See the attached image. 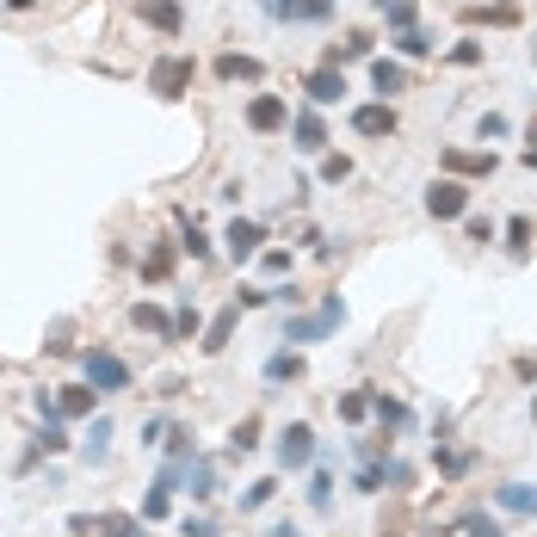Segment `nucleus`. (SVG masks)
Returning a JSON list of instances; mask_svg holds the SVG:
<instances>
[{
  "mask_svg": "<svg viewBox=\"0 0 537 537\" xmlns=\"http://www.w3.org/2000/svg\"><path fill=\"white\" fill-rule=\"evenodd\" d=\"M315 463V426L309 420H291L278 433V470H309Z\"/></svg>",
  "mask_w": 537,
  "mask_h": 537,
  "instance_id": "8",
  "label": "nucleus"
},
{
  "mask_svg": "<svg viewBox=\"0 0 537 537\" xmlns=\"http://www.w3.org/2000/svg\"><path fill=\"white\" fill-rule=\"evenodd\" d=\"M0 7H7V13H31V7H38V0H0Z\"/></svg>",
  "mask_w": 537,
  "mask_h": 537,
  "instance_id": "57",
  "label": "nucleus"
},
{
  "mask_svg": "<svg viewBox=\"0 0 537 537\" xmlns=\"http://www.w3.org/2000/svg\"><path fill=\"white\" fill-rule=\"evenodd\" d=\"M179 340H204V309H198L192 297L173 303V346H179Z\"/></svg>",
  "mask_w": 537,
  "mask_h": 537,
  "instance_id": "24",
  "label": "nucleus"
},
{
  "mask_svg": "<svg viewBox=\"0 0 537 537\" xmlns=\"http://www.w3.org/2000/svg\"><path fill=\"white\" fill-rule=\"evenodd\" d=\"M470 25H519V7L513 0H494V7H463Z\"/></svg>",
  "mask_w": 537,
  "mask_h": 537,
  "instance_id": "35",
  "label": "nucleus"
},
{
  "mask_svg": "<svg viewBox=\"0 0 537 537\" xmlns=\"http://www.w3.org/2000/svg\"><path fill=\"white\" fill-rule=\"evenodd\" d=\"M179 537H217V519H204V513H186V519H179Z\"/></svg>",
  "mask_w": 537,
  "mask_h": 537,
  "instance_id": "48",
  "label": "nucleus"
},
{
  "mask_svg": "<svg viewBox=\"0 0 537 537\" xmlns=\"http://www.w3.org/2000/svg\"><path fill=\"white\" fill-rule=\"evenodd\" d=\"M377 7V19L389 25V31H408V25H420V0H371Z\"/></svg>",
  "mask_w": 537,
  "mask_h": 537,
  "instance_id": "25",
  "label": "nucleus"
},
{
  "mask_svg": "<svg viewBox=\"0 0 537 537\" xmlns=\"http://www.w3.org/2000/svg\"><path fill=\"white\" fill-rule=\"evenodd\" d=\"M192 81H198V62L179 56V50H167V56L149 62V93H155V99H186Z\"/></svg>",
  "mask_w": 537,
  "mask_h": 537,
  "instance_id": "2",
  "label": "nucleus"
},
{
  "mask_svg": "<svg viewBox=\"0 0 537 537\" xmlns=\"http://www.w3.org/2000/svg\"><path fill=\"white\" fill-rule=\"evenodd\" d=\"M68 537H112V519L105 513H68Z\"/></svg>",
  "mask_w": 537,
  "mask_h": 537,
  "instance_id": "38",
  "label": "nucleus"
},
{
  "mask_svg": "<svg viewBox=\"0 0 537 537\" xmlns=\"http://www.w3.org/2000/svg\"><path fill=\"white\" fill-rule=\"evenodd\" d=\"M476 136H482V142H500V136H513L507 112H482V118H476Z\"/></svg>",
  "mask_w": 537,
  "mask_h": 537,
  "instance_id": "45",
  "label": "nucleus"
},
{
  "mask_svg": "<svg viewBox=\"0 0 537 537\" xmlns=\"http://www.w3.org/2000/svg\"><path fill=\"white\" fill-rule=\"evenodd\" d=\"M309 507L315 513H334V476H328V463H315V470H309Z\"/></svg>",
  "mask_w": 537,
  "mask_h": 537,
  "instance_id": "34",
  "label": "nucleus"
},
{
  "mask_svg": "<svg viewBox=\"0 0 537 537\" xmlns=\"http://www.w3.org/2000/svg\"><path fill=\"white\" fill-rule=\"evenodd\" d=\"M266 291H272V303H284V309H297V303H303V291H297L291 278H284V284H266Z\"/></svg>",
  "mask_w": 537,
  "mask_h": 537,
  "instance_id": "51",
  "label": "nucleus"
},
{
  "mask_svg": "<svg viewBox=\"0 0 537 537\" xmlns=\"http://www.w3.org/2000/svg\"><path fill=\"white\" fill-rule=\"evenodd\" d=\"M130 328H142V334H155V340L173 346V309H161V303H130Z\"/></svg>",
  "mask_w": 537,
  "mask_h": 537,
  "instance_id": "20",
  "label": "nucleus"
},
{
  "mask_svg": "<svg viewBox=\"0 0 537 537\" xmlns=\"http://www.w3.org/2000/svg\"><path fill=\"white\" fill-rule=\"evenodd\" d=\"M334 7H340V0H297V19L291 25H328Z\"/></svg>",
  "mask_w": 537,
  "mask_h": 537,
  "instance_id": "40",
  "label": "nucleus"
},
{
  "mask_svg": "<svg viewBox=\"0 0 537 537\" xmlns=\"http://www.w3.org/2000/svg\"><path fill=\"white\" fill-rule=\"evenodd\" d=\"M291 149L297 155H328V124H321L315 105H297L291 112Z\"/></svg>",
  "mask_w": 537,
  "mask_h": 537,
  "instance_id": "10",
  "label": "nucleus"
},
{
  "mask_svg": "<svg viewBox=\"0 0 537 537\" xmlns=\"http://www.w3.org/2000/svg\"><path fill=\"white\" fill-rule=\"evenodd\" d=\"M340 321H346V303H340V297H328L315 315H291V321H284V346H315V340H334Z\"/></svg>",
  "mask_w": 537,
  "mask_h": 537,
  "instance_id": "3",
  "label": "nucleus"
},
{
  "mask_svg": "<svg viewBox=\"0 0 537 537\" xmlns=\"http://www.w3.org/2000/svg\"><path fill=\"white\" fill-rule=\"evenodd\" d=\"M408 81H414V75H408L396 56H371V93H377V99L396 105V93H408Z\"/></svg>",
  "mask_w": 537,
  "mask_h": 537,
  "instance_id": "16",
  "label": "nucleus"
},
{
  "mask_svg": "<svg viewBox=\"0 0 537 537\" xmlns=\"http://www.w3.org/2000/svg\"><path fill=\"white\" fill-rule=\"evenodd\" d=\"M31 414H38V426L62 420V402H56V389H31Z\"/></svg>",
  "mask_w": 537,
  "mask_h": 537,
  "instance_id": "43",
  "label": "nucleus"
},
{
  "mask_svg": "<svg viewBox=\"0 0 537 537\" xmlns=\"http://www.w3.org/2000/svg\"><path fill=\"white\" fill-rule=\"evenodd\" d=\"M44 352H50V358H62V352H75V346H68V321H56V328H50Z\"/></svg>",
  "mask_w": 537,
  "mask_h": 537,
  "instance_id": "52",
  "label": "nucleus"
},
{
  "mask_svg": "<svg viewBox=\"0 0 537 537\" xmlns=\"http://www.w3.org/2000/svg\"><path fill=\"white\" fill-rule=\"evenodd\" d=\"M531 420H537V389H531Z\"/></svg>",
  "mask_w": 537,
  "mask_h": 537,
  "instance_id": "58",
  "label": "nucleus"
},
{
  "mask_svg": "<svg viewBox=\"0 0 537 537\" xmlns=\"http://www.w3.org/2000/svg\"><path fill=\"white\" fill-rule=\"evenodd\" d=\"M260 75H266L260 56H241V50H223V56H217V81H229V87H235V81H260Z\"/></svg>",
  "mask_w": 537,
  "mask_h": 537,
  "instance_id": "22",
  "label": "nucleus"
},
{
  "mask_svg": "<svg viewBox=\"0 0 537 537\" xmlns=\"http://www.w3.org/2000/svg\"><path fill=\"white\" fill-rule=\"evenodd\" d=\"M482 56H488V44H482V38H457V44L445 50V62H451V68H476Z\"/></svg>",
  "mask_w": 537,
  "mask_h": 537,
  "instance_id": "39",
  "label": "nucleus"
},
{
  "mask_svg": "<svg viewBox=\"0 0 537 537\" xmlns=\"http://www.w3.org/2000/svg\"><path fill=\"white\" fill-rule=\"evenodd\" d=\"M167 513H173V488L155 476V482H149V494H142V513H136V519H142V525H161Z\"/></svg>",
  "mask_w": 537,
  "mask_h": 537,
  "instance_id": "28",
  "label": "nucleus"
},
{
  "mask_svg": "<svg viewBox=\"0 0 537 537\" xmlns=\"http://www.w3.org/2000/svg\"><path fill=\"white\" fill-rule=\"evenodd\" d=\"M433 463H439V476H445V482H457V476H470L476 451H457V445H433Z\"/></svg>",
  "mask_w": 537,
  "mask_h": 537,
  "instance_id": "33",
  "label": "nucleus"
},
{
  "mask_svg": "<svg viewBox=\"0 0 537 537\" xmlns=\"http://www.w3.org/2000/svg\"><path fill=\"white\" fill-rule=\"evenodd\" d=\"M260 272L284 284V278H291V247H266V254H260Z\"/></svg>",
  "mask_w": 537,
  "mask_h": 537,
  "instance_id": "42",
  "label": "nucleus"
},
{
  "mask_svg": "<svg viewBox=\"0 0 537 537\" xmlns=\"http://www.w3.org/2000/svg\"><path fill=\"white\" fill-rule=\"evenodd\" d=\"M167 433H173V420H167V414L142 420V445H167Z\"/></svg>",
  "mask_w": 537,
  "mask_h": 537,
  "instance_id": "49",
  "label": "nucleus"
},
{
  "mask_svg": "<svg viewBox=\"0 0 537 537\" xmlns=\"http://www.w3.org/2000/svg\"><path fill=\"white\" fill-rule=\"evenodd\" d=\"M328 68H346V62H371V31H346L340 44H328V56H321Z\"/></svg>",
  "mask_w": 537,
  "mask_h": 537,
  "instance_id": "21",
  "label": "nucleus"
},
{
  "mask_svg": "<svg viewBox=\"0 0 537 537\" xmlns=\"http://www.w3.org/2000/svg\"><path fill=\"white\" fill-rule=\"evenodd\" d=\"M352 87H346V68H328V62H321V68H309V75H303V99L315 105V112H328V105H340Z\"/></svg>",
  "mask_w": 537,
  "mask_h": 537,
  "instance_id": "9",
  "label": "nucleus"
},
{
  "mask_svg": "<svg viewBox=\"0 0 537 537\" xmlns=\"http://www.w3.org/2000/svg\"><path fill=\"white\" fill-rule=\"evenodd\" d=\"M402 130V112L389 99H371V105H352V136H365V142H389Z\"/></svg>",
  "mask_w": 537,
  "mask_h": 537,
  "instance_id": "7",
  "label": "nucleus"
},
{
  "mask_svg": "<svg viewBox=\"0 0 537 537\" xmlns=\"http://www.w3.org/2000/svg\"><path fill=\"white\" fill-rule=\"evenodd\" d=\"M229 445H235V451H260V414H241L235 433H229Z\"/></svg>",
  "mask_w": 537,
  "mask_h": 537,
  "instance_id": "41",
  "label": "nucleus"
},
{
  "mask_svg": "<svg viewBox=\"0 0 537 537\" xmlns=\"http://www.w3.org/2000/svg\"><path fill=\"white\" fill-rule=\"evenodd\" d=\"M463 229H470V241H482V247H488V241L500 235V223H494V217H476V210H470V217H463Z\"/></svg>",
  "mask_w": 537,
  "mask_h": 537,
  "instance_id": "47",
  "label": "nucleus"
},
{
  "mask_svg": "<svg viewBox=\"0 0 537 537\" xmlns=\"http://www.w3.org/2000/svg\"><path fill=\"white\" fill-rule=\"evenodd\" d=\"M297 377H303V352L297 346H278L266 358V383H297Z\"/></svg>",
  "mask_w": 537,
  "mask_h": 537,
  "instance_id": "26",
  "label": "nucleus"
},
{
  "mask_svg": "<svg viewBox=\"0 0 537 537\" xmlns=\"http://www.w3.org/2000/svg\"><path fill=\"white\" fill-rule=\"evenodd\" d=\"M439 167L451 179H463V186H476V179H494L500 173V155L494 149H457V142H451V149L439 155Z\"/></svg>",
  "mask_w": 537,
  "mask_h": 537,
  "instance_id": "5",
  "label": "nucleus"
},
{
  "mask_svg": "<svg viewBox=\"0 0 537 537\" xmlns=\"http://www.w3.org/2000/svg\"><path fill=\"white\" fill-rule=\"evenodd\" d=\"M500 235H507V254L525 260V254H531V241H537V223H531V217H507V223H500Z\"/></svg>",
  "mask_w": 537,
  "mask_h": 537,
  "instance_id": "30",
  "label": "nucleus"
},
{
  "mask_svg": "<svg viewBox=\"0 0 537 537\" xmlns=\"http://www.w3.org/2000/svg\"><path fill=\"white\" fill-rule=\"evenodd\" d=\"M179 494H192V500H210V494H217V463H210L204 451L179 463Z\"/></svg>",
  "mask_w": 537,
  "mask_h": 537,
  "instance_id": "14",
  "label": "nucleus"
},
{
  "mask_svg": "<svg viewBox=\"0 0 537 537\" xmlns=\"http://www.w3.org/2000/svg\"><path fill=\"white\" fill-rule=\"evenodd\" d=\"M136 537H149V525H142V531H136Z\"/></svg>",
  "mask_w": 537,
  "mask_h": 537,
  "instance_id": "60",
  "label": "nucleus"
},
{
  "mask_svg": "<svg viewBox=\"0 0 537 537\" xmlns=\"http://www.w3.org/2000/svg\"><path fill=\"white\" fill-rule=\"evenodd\" d=\"M235 328H241V303H229V309H217V315H210L204 321V340H198V352L204 358H217L229 340H235Z\"/></svg>",
  "mask_w": 537,
  "mask_h": 537,
  "instance_id": "17",
  "label": "nucleus"
},
{
  "mask_svg": "<svg viewBox=\"0 0 537 537\" xmlns=\"http://www.w3.org/2000/svg\"><path fill=\"white\" fill-rule=\"evenodd\" d=\"M266 537H303V525H291V519H278V525H272Z\"/></svg>",
  "mask_w": 537,
  "mask_h": 537,
  "instance_id": "56",
  "label": "nucleus"
},
{
  "mask_svg": "<svg viewBox=\"0 0 537 537\" xmlns=\"http://www.w3.org/2000/svg\"><path fill=\"white\" fill-rule=\"evenodd\" d=\"M173 217H179V229H186V235H179V254H192V260H210V254H217L210 235L198 229V217H186V210H173Z\"/></svg>",
  "mask_w": 537,
  "mask_h": 537,
  "instance_id": "29",
  "label": "nucleus"
},
{
  "mask_svg": "<svg viewBox=\"0 0 537 537\" xmlns=\"http://www.w3.org/2000/svg\"><path fill=\"white\" fill-rule=\"evenodd\" d=\"M173 266H179V241H149L142 247V284H173Z\"/></svg>",
  "mask_w": 537,
  "mask_h": 537,
  "instance_id": "13",
  "label": "nucleus"
},
{
  "mask_svg": "<svg viewBox=\"0 0 537 537\" xmlns=\"http://www.w3.org/2000/svg\"><path fill=\"white\" fill-rule=\"evenodd\" d=\"M525 167H537V118L525 124Z\"/></svg>",
  "mask_w": 537,
  "mask_h": 537,
  "instance_id": "54",
  "label": "nucleus"
},
{
  "mask_svg": "<svg viewBox=\"0 0 537 537\" xmlns=\"http://www.w3.org/2000/svg\"><path fill=\"white\" fill-rule=\"evenodd\" d=\"M531 68H537V44H531Z\"/></svg>",
  "mask_w": 537,
  "mask_h": 537,
  "instance_id": "59",
  "label": "nucleus"
},
{
  "mask_svg": "<svg viewBox=\"0 0 537 537\" xmlns=\"http://www.w3.org/2000/svg\"><path fill=\"white\" fill-rule=\"evenodd\" d=\"M389 488H414V463H402V457H389Z\"/></svg>",
  "mask_w": 537,
  "mask_h": 537,
  "instance_id": "50",
  "label": "nucleus"
},
{
  "mask_svg": "<svg viewBox=\"0 0 537 537\" xmlns=\"http://www.w3.org/2000/svg\"><path fill=\"white\" fill-rule=\"evenodd\" d=\"M81 377L99 389V396H124V389L136 383V371L124 365L112 346H87V352H81Z\"/></svg>",
  "mask_w": 537,
  "mask_h": 537,
  "instance_id": "1",
  "label": "nucleus"
},
{
  "mask_svg": "<svg viewBox=\"0 0 537 537\" xmlns=\"http://www.w3.org/2000/svg\"><path fill=\"white\" fill-rule=\"evenodd\" d=\"M56 402H62V420H93L99 414V389L93 383H62Z\"/></svg>",
  "mask_w": 537,
  "mask_h": 537,
  "instance_id": "18",
  "label": "nucleus"
},
{
  "mask_svg": "<svg viewBox=\"0 0 537 537\" xmlns=\"http://www.w3.org/2000/svg\"><path fill=\"white\" fill-rule=\"evenodd\" d=\"M136 19L149 31H161V38H179V31H186V7H179V0H136Z\"/></svg>",
  "mask_w": 537,
  "mask_h": 537,
  "instance_id": "12",
  "label": "nucleus"
},
{
  "mask_svg": "<svg viewBox=\"0 0 537 537\" xmlns=\"http://www.w3.org/2000/svg\"><path fill=\"white\" fill-rule=\"evenodd\" d=\"M371 402H377V389H340V396H334V414L340 420H371Z\"/></svg>",
  "mask_w": 537,
  "mask_h": 537,
  "instance_id": "27",
  "label": "nucleus"
},
{
  "mask_svg": "<svg viewBox=\"0 0 537 537\" xmlns=\"http://www.w3.org/2000/svg\"><path fill=\"white\" fill-rule=\"evenodd\" d=\"M494 507L513 513V519H537V488L531 482H500L494 488Z\"/></svg>",
  "mask_w": 537,
  "mask_h": 537,
  "instance_id": "19",
  "label": "nucleus"
},
{
  "mask_svg": "<svg viewBox=\"0 0 537 537\" xmlns=\"http://www.w3.org/2000/svg\"><path fill=\"white\" fill-rule=\"evenodd\" d=\"M112 439H118V426H112V414H93V426H87V439H81V463H87V470H99V463H112Z\"/></svg>",
  "mask_w": 537,
  "mask_h": 537,
  "instance_id": "15",
  "label": "nucleus"
},
{
  "mask_svg": "<svg viewBox=\"0 0 537 537\" xmlns=\"http://www.w3.org/2000/svg\"><path fill=\"white\" fill-rule=\"evenodd\" d=\"M241 118H247L254 136H278V130H291V99H284V93H254Z\"/></svg>",
  "mask_w": 537,
  "mask_h": 537,
  "instance_id": "6",
  "label": "nucleus"
},
{
  "mask_svg": "<svg viewBox=\"0 0 537 537\" xmlns=\"http://www.w3.org/2000/svg\"><path fill=\"white\" fill-rule=\"evenodd\" d=\"M463 537H507V525H500L494 513H470L463 519Z\"/></svg>",
  "mask_w": 537,
  "mask_h": 537,
  "instance_id": "44",
  "label": "nucleus"
},
{
  "mask_svg": "<svg viewBox=\"0 0 537 537\" xmlns=\"http://www.w3.org/2000/svg\"><path fill=\"white\" fill-rule=\"evenodd\" d=\"M235 303H241V309H260V303H272V291H260V284H241Z\"/></svg>",
  "mask_w": 537,
  "mask_h": 537,
  "instance_id": "53",
  "label": "nucleus"
},
{
  "mask_svg": "<svg viewBox=\"0 0 537 537\" xmlns=\"http://www.w3.org/2000/svg\"><path fill=\"white\" fill-rule=\"evenodd\" d=\"M420 204H426V217H433V223H457V217H470V186L451 179V173H439Z\"/></svg>",
  "mask_w": 537,
  "mask_h": 537,
  "instance_id": "4",
  "label": "nucleus"
},
{
  "mask_svg": "<svg viewBox=\"0 0 537 537\" xmlns=\"http://www.w3.org/2000/svg\"><path fill=\"white\" fill-rule=\"evenodd\" d=\"M272 500H278V482L260 476V482H247V488H241V513H260V507H272Z\"/></svg>",
  "mask_w": 537,
  "mask_h": 537,
  "instance_id": "37",
  "label": "nucleus"
},
{
  "mask_svg": "<svg viewBox=\"0 0 537 537\" xmlns=\"http://www.w3.org/2000/svg\"><path fill=\"white\" fill-rule=\"evenodd\" d=\"M352 488L358 494H383L389 488V457H365V463H358V476H352Z\"/></svg>",
  "mask_w": 537,
  "mask_h": 537,
  "instance_id": "32",
  "label": "nucleus"
},
{
  "mask_svg": "<svg viewBox=\"0 0 537 537\" xmlns=\"http://www.w3.org/2000/svg\"><path fill=\"white\" fill-rule=\"evenodd\" d=\"M346 179H352L346 155H321V186H346Z\"/></svg>",
  "mask_w": 537,
  "mask_h": 537,
  "instance_id": "46",
  "label": "nucleus"
},
{
  "mask_svg": "<svg viewBox=\"0 0 537 537\" xmlns=\"http://www.w3.org/2000/svg\"><path fill=\"white\" fill-rule=\"evenodd\" d=\"M389 44H396V56H408V62H420V56H433V50H439V44L426 38L420 25H408V31H389Z\"/></svg>",
  "mask_w": 537,
  "mask_h": 537,
  "instance_id": "31",
  "label": "nucleus"
},
{
  "mask_svg": "<svg viewBox=\"0 0 537 537\" xmlns=\"http://www.w3.org/2000/svg\"><path fill=\"white\" fill-rule=\"evenodd\" d=\"M371 414H377V426H383V433H408V426H414V408H408V402H396V396H383V389H377Z\"/></svg>",
  "mask_w": 537,
  "mask_h": 537,
  "instance_id": "23",
  "label": "nucleus"
},
{
  "mask_svg": "<svg viewBox=\"0 0 537 537\" xmlns=\"http://www.w3.org/2000/svg\"><path fill=\"white\" fill-rule=\"evenodd\" d=\"M513 371H519V383H537V358H513Z\"/></svg>",
  "mask_w": 537,
  "mask_h": 537,
  "instance_id": "55",
  "label": "nucleus"
},
{
  "mask_svg": "<svg viewBox=\"0 0 537 537\" xmlns=\"http://www.w3.org/2000/svg\"><path fill=\"white\" fill-rule=\"evenodd\" d=\"M223 247H229V260H235V266H247V260H260V254H266V229H260L254 217H235V223L223 229Z\"/></svg>",
  "mask_w": 537,
  "mask_h": 537,
  "instance_id": "11",
  "label": "nucleus"
},
{
  "mask_svg": "<svg viewBox=\"0 0 537 537\" xmlns=\"http://www.w3.org/2000/svg\"><path fill=\"white\" fill-rule=\"evenodd\" d=\"M31 445H38V457H62L75 439H68V426H62V420H50V426H38V439H31Z\"/></svg>",
  "mask_w": 537,
  "mask_h": 537,
  "instance_id": "36",
  "label": "nucleus"
}]
</instances>
